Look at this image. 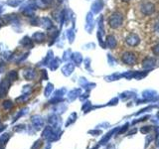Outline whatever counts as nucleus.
<instances>
[{
  "mask_svg": "<svg viewBox=\"0 0 159 149\" xmlns=\"http://www.w3.org/2000/svg\"><path fill=\"white\" fill-rule=\"evenodd\" d=\"M122 22H123V17H122V15L120 13H119V12L112 13V16L109 17V20H108L109 26L114 29L119 28L120 26L122 25Z\"/></svg>",
  "mask_w": 159,
  "mask_h": 149,
  "instance_id": "1",
  "label": "nucleus"
},
{
  "mask_svg": "<svg viewBox=\"0 0 159 149\" xmlns=\"http://www.w3.org/2000/svg\"><path fill=\"white\" fill-rule=\"evenodd\" d=\"M122 61L124 63L128 64V65H133L136 61V57L133 53L131 52H125L123 55H122Z\"/></svg>",
  "mask_w": 159,
  "mask_h": 149,
  "instance_id": "2",
  "label": "nucleus"
},
{
  "mask_svg": "<svg viewBox=\"0 0 159 149\" xmlns=\"http://www.w3.org/2000/svg\"><path fill=\"white\" fill-rule=\"evenodd\" d=\"M42 25L45 29H51L53 27V22L50 18L44 17V18H40L39 20V25Z\"/></svg>",
  "mask_w": 159,
  "mask_h": 149,
  "instance_id": "3",
  "label": "nucleus"
},
{
  "mask_svg": "<svg viewBox=\"0 0 159 149\" xmlns=\"http://www.w3.org/2000/svg\"><path fill=\"white\" fill-rule=\"evenodd\" d=\"M20 45L23 46L24 48L31 49V48H33V41L31 40V38H29L28 36H25V37L20 41Z\"/></svg>",
  "mask_w": 159,
  "mask_h": 149,
  "instance_id": "4",
  "label": "nucleus"
},
{
  "mask_svg": "<svg viewBox=\"0 0 159 149\" xmlns=\"http://www.w3.org/2000/svg\"><path fill=\"white\" fill-rule=\"evenodd\" d=\"M45 38H46V35H45V33H43V32H36L32 36V39L37 43L44 42Z\"/></svg>",
  "mask_w": 159,
  "mask_h": 149,
  "instance_id": "5",
  "label": "nucleus"
},
{
  "mask_svg": "<svg viewBox=\"0 0 159 149\" xmlns=\"http://www.w3.org/2000/svg\"><path fill=\"white\" fill-rule=\"evenodd\" d=\"M24 2V0H7L6 4L11 7H17L19 5H21Z\"/></svg>",
  "mask_w": 159,
  "mask_h": 149,
  "instance_id": "6",
  "label": "nucleus"
},
{
  "mask_svg": "<svg viewBox=\"0 0 159 149\" xmlns=\"http://www.w3.org/2000/svg\"><path fill=\"white\" fill-rule=\"evenodd\" d=\"M73 70H74V66L72 64H68V65H66V66L63 68V73H64L66 76H69V74H72V72H73Z\"/></svg>",
  "mask_w": 159,
  "mask_h": 149,
  "instance_id": "7",
  "label": "nucleus"
},
{
  "mask_svg": "<svg viewBox=\"0 0 159 149\" xmlns=\"http://www.w3.org/2000/svg\"><path fill=\"white\" fill-rule=\"evenodd\" d=\"M67 38H68L70 44H72V43L74 42V39H75V32H74L73 29H69V30H67Z\"/></svg>",
  "mask_w": 159,
  "mask_h": 149,
  "instance_id": "8",
  "label": "nucleus"
},
{
  "mask_svg": "<svg viewBox=\"0 0 159 149\" xmlns=\"http://www.w3.org/2000/svg\"><path fill=\"white\" fill-rule=\"evenodd\" d=\"M53 56H54V53H53V51H49L47 53V56H46V58L44 59V62H43V65H48L51 62V60H53Z\"/></svg>",
  "mask_w": 159,
  "mask_h": 149,
  "instance_id": "9",
  "label": "nucleus"
},
{
  "mask_svg": "<svg viewBox=\"0 0 159 149\" xmlns=\"http://www.w3.org/2000/svg\"><path fill=\"white\" fill-rule=\"evenodd\" d=\"M115 44H116V41L114 40V36H108L107 37V45L109 48H114Z\"/></svg>",
  "mask_w": 159,
  "mask_h": 149,
  "instance_id": "10",
  "label": "nucleus"
},
{
  "mask_svg": "<svg viewBox=\"0 0 159 149\" xmlns=\"http://www.w3.org/2000/svg\"><path fill=\"white\" fill-rule=\"evenodd\" d=\"M34 76H35V71L34 70H32V69H27L25 71V77H26V79H32V78H34Z\"/></svg>",
  "mask_w": 159,
  "mask_h": 149,
  "instance_id": "11",
  "label": "nucleus"
},
{
  "mask_svg": "<svg viewBox=\"0 0 159 149\" xmlns=\"http://www.w3.org/2000/svg\"><path fill=\"white\" fill-rule=\"evenodd\" d=\"M59 63H60V59H58V58H55L54 60L51 62V69L52 70H56L58 68V66H59Z\"/></svg>",
  "mask_w": 159,
  "mask_h": 149,
  "instance_id": "12",
  "label": "nucleus"
},
{
  "mask_svg": "<svg viewBox=\"0 0 159 149\" xmlns=\"http://www.w3.org/2000/svg\"><path fill=\"white\" fill-rule=\"evenodd\" d=\"M73 59H74V61L79 65L80 63H81L82 55L80 54V53H75V54H73Z\"/></svg>",
  "mask_w": 159,
  "mask_h": 149,
  "instance_id": "13",
  "label": "nucleus"
},
{
  "mask_svg": "<svg viewBox=\"0 0 159 149\" xmlns=\"http://www.w3.org/2000/svg\"><path fill=\"white\" fill-rule=\"evenodd\" d=\"M63 59L65 60V61H67L68 59H70L71 58V56H72V51L71 50H67V51H65V53H64V55H63Z\"/></svg>",
  "mask_w": 159,
  "mask_h": 149,
  "instance_id": "14",
  "label": "nucleus"
},
{
  "mask_svg": "<svg viewBox=\"0 0 159 149\" xmlns=\"http://www.w3.org/2000/svg\"><path fill=\"white\" fill-rule=\"evenodd\" d=\"M1 56L3 58H5V59H9V57L11 56V53L10 52H4L1 54Z\"/></svg>",
  "mask_w": 159,
  "mask_h": 149,
  "instance_id": "15",
  "label": "nucleus"
},
{
  "mask_svg": "<svg viewBox=\"0 0 159 149\" xmlns=\"http://www.w3.org/2000/svg\"><path fill=\"white\" fill-rule=\"evenodd\" d=\"M3 25H4V20H3V19L0 18V28H1Z\"/></svg>",
  "mask_w": 159,
  "mask_h": 149,
  "instance_id": "16",
  "label": "nucleus"
},
{
  "mask_svg": "<svg viewBox=\"0 0 159 149\" xmlns=\"http://www.w3.org/2000/svg\"><path fill=\"white\" fill-rule=\"evenodd\" d=\"M2 11H3V8H2V7L1 6H0V13H1V12Z\"/></svg>",
  "mask_w": 159,
  "mask_h": 149,
  "instance_id": "17",
  "label": "nucleus"
},
{
  "mask_svg": "<svg viewBox=\"0 0 159 149\" xmlns=\"http://www.w3.org/2000/svg\"><path fill=\"white\" fill-rule=\"evenodd\" d=\"M57 1H58V2H60V3H62V2L64 1V0H57Z\"/></svg>",
  "mask_w": 159,
  "mask_h": 149,
  "instance_id": "18",
  "label": "nucleus"
},
{
  "mask_svg": "<svg viewBox=\"0 0 159 149\" xmlns=\"http://www.w3.org/2000/svg\"><path fill=\"white\" fill-rule=\"evenodd\" d=\"M122 1H128V0H122Z\"/></svg>",
  "mask_w": 159,
  "mask_h": 149,
  "instance_id": "19",
  "label": "nucleus"
}]
</instances>
